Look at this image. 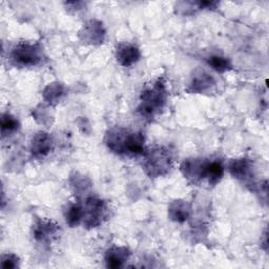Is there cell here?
Masks as SVG:
<instances>
[{"label":"cell","mask_w":269,"mask_h":269,"mask_svg":"<svg viewBox=\"0 0 269 269\" xmlns=\"http://www.w3.org/2000/svg\"><path fill=\"white\" fill-rule=\"evenodd\" d=\"M107 145L119 154L141 155L144 151V138L139 133H131L125 130H115L107 134Z\"/></svg>","instance_id":"1"},{"label":"cell","mask_w":269,"mask_h":269,"mask_svg":"<svg viewBox=\"0 0 269 269\" xmlns=\"http://www.w3.org/2000/svg\"><path fill=\"white\" fill-rule=\"evenodd\" d=\"M165 103V90L162 83H157L156 86L142 95V105L140 111L144 116H154L159 109H161Z\"/></svg>","instance_id":"2"},{"label":"cell","mask_w":269,"mask_h":269,"mask_svg":"<svg viewBox=\"0 0 269 269\" xmlns=\"http://www.w3.org/2000/svg\"><path fill=\"white\" fill-rule=\"evenodd\" d=\"M12 60L20 66L36 65L40 62L39 49L30 44L19 45L13 50Z\"/></svg>","instance_id":"3"},{"label":"cell","mask_w":269,"mask_h":269,"mask_svg":"<svg viewBox=\"0 0 269 269\" xmlns=\"http://www.w3.org/2000/svg\"><path fill=\"white\" fill-rule=\"evenodd\" d=\"M147 160V170L150 171V175H161L162 171H166L171 164V156L167 154V150L158 149L149 153Z\"/></svg>","instance_id":"4"},{"label":"cell","mask_w":269,"mask_h":269,"mask_svg":"<svg viewBox=\"0 0 269 269\" xmlns=\"http://www.w3.org/2000/svg\"><path fill=\"white\" fill-rule=\"evenodd\" d=\"M117 58L122 65L129 66L139 60L140 52L137 47L130 45H120L117 48Z\"/></svg>","instance_id":"5"},{"label":"cell","mask_w":269,"mask_h":269,"mask_svg":"<svg viewBox=\"0 0 269 269\" xmlns=\"http://www.w3.org/2000/svg\"><path fill=\"white\" fill-rule=\"evenodd\" d=\"M128 259V251L125 248H113L106 254V263L111 268H119Z\"/></svg>","instance_id":"6"},{"label":"cell","mask_w":269,"mask_h":269,"mask_svg":"<svg viewBox=\"0 0 269 269\" xmlns=\"http://www.w3.org/2000/svg\"><path fill=\"white\" fill-rule=\"evenodd\" d=\"M50 144H52V141H50V138L47 136V134H41L33 141V150L36 154L45 155L48 153Z\"/></svg>","instance_id":"7"},{"label":"cell","mask_w":269,"mask_h":269,"mask_svg":"<svg viewBox=\"0 0 269 269\" xmlns=\"http://www.w3.org/2000/svg\"><path fill=\"white\" fill-rule=\"evenodd\" d=\"M249 164L246 160H235L230 164V172L235 178L245 179L249 175Z\"/></svg>","instance_id":"8"},{"label":"cell","mask_w":269,"mask_h":269,"mask_svg":"<svg viewBox=\"0 0 269 269\" xmlns=\"http://www.w3.org/2000/svg\"><path fill=\"white\" fill-rule=\"evenodd\" d=\"M83 217V210L78 205H71L67 209L66 213V222L70 224V226L78 225Z\"/></svg>","instance_id":"9"},{"label":"cell","mask_w":269,"mask_h":269,"mask_svg":"<svg viewBox=\"0 0 269 269\" xmlns=\"http://www.w3.org/2000/svg\"><path fill=\"white\" fill-rule=\"evenodd\" d=\"M208 64L218 72H225L229 69V61L223 57L214 56L209 58Z\"/></svg>","instance_id":"10"},{"label":"cell","mask_w":269,"mask_h":269,"mask_svg":"<svg viewBox=\"0 0 269 269\" xmlns=\"http://www.w3.org/2000/svg\"><path fill=\"white\" fill-rule=\"evenodd\" d=\"M56 231V228L55 227L52 226V224L49 223H39L38 226L36 227L35 229V237L37 239H40V240H44L45 239L46 237H48L49 234H52Z\"/></svg>","instance_id":"11"},{"label":"cell","mask_w":269,"mask_h":269,"mask_svg":"<svg viewBox=\"0 0 269 269\" xmlns=\"http://www.w3.org/2000/svg\"><path fill=\"white\" fill-rule=\"evenodd\" d=\"M171 212L173 213L174 220H177V221L186 220V218L188 216V209L186 208V205L184 204L176 203L175 206L171 209Z\"/></svg>","instance_id":"12"},{"label":"cell","mask_w":269,"mask_h":269,"mask_svg":"<svg viewBox=\"0 0 269 269\" xmlns=\"http://www.w3.org/2000/svg\"><path fill=\"white\" fill-rule=\"evenodd\" d=\"M18 128V121H17L14 117L10 115H5L2 117L1 120V130L2 133L4 132H13Z\"/></svg>","instance_id":"13"},{"label":"cell","mask_w":269,"mask_h":269,"mask_svg":"<svg viewBox=\"0 0 269 269\" xmlns=\"http://www.w3.org/2000/svg\"><path fill=\"white\" fill-rule=\"evenodd\" d=\"M17 263V258L15 256H6V259L2 261V267L4 268H14Z\"/></svg>","instance_id":"14"}]
</instances>
